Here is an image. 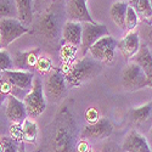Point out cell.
<instances>
[{"label": "cell", "mask_w": 152, "mask_h": 152, "mask_svg": "<svg viewBox=\"0 0 152 152\" xmlns=\"http://www.w3.org/2000/svg\"><path fill=\"white\" fill-rule=\"evenodd\" d=\"M80 133L72 112L63 106L46 126L38 152H79Z\"/></svg>", "instance_id": "obj_1"}, {"label": "cell", "mask_w": 152, "mask_h": 152, "mask_svg": "<svg viewBox=\"0 0 152 152\" xmlns=\"http://www.w3.org/2000/svg\"><path fill=\"white\" fill-rule=\"evenodd\" d=\"M102 63L91 56H84L80 60L74 61L69 66L63 67L62 72L65 74L67 85L77 88L86 82L94 79L102 71Z\"/></svg>", "instance_id": "obj_2"}, {"label": "cell", "mask_w": 152, "mask_h": 152, "mask_svg": "<svg viewBox=\"0 0 152 152\" xmlns=\"http://www.w3.org/2000/svg\"><path fill=\"white\" fill-rule=\"evenodd\" d=\"M34 78V74L29 71L11 69L1 72V79H5L11 86V95L22 101L32 90Z\"/></svg>", "instance_id": "obj_3"}, {"label": "cell", "mask_w": 152, "mask_h": 152, "mask_svg": "<svg viewBox=\"0 0 152 152\" xmlns=\"http://www.w3.org/2000/svg\"><path fill=\"white\" fill-rule=\"evenodd\" d=\"M44 93L46 101L51 104H60L67 95V82L63 72L54 67L44 82Z\"/></svg>", "instance_id": "obj_4"}, {"label": "cell", "mask_w": 152, "mask_h": 152, "mask_svg": "<svg viewBox=\"0 0 152 152\" xmlns=\"http://www.w3.org/2000/svg\"><path fill=\"white\" fill-rule=\"evenodd\" d=\"M24 105L27 108V113L29 118H38L46 108V97L44 93V84L39 77H35L33 82V88L29 94L23 100Z\"/></svg>", "instance_id": "obj_5"}, {"label": "cell", "mask_w": 152, "mask_h": 152, "mask_svg": "<svg viewBox=\"0 0 152 152\" xmlns=\"http://www.w3.org/2000/svg\"><path fill=\"white\" fill-rule=\"evenodd\" d=\"M122 85L128 91H136L147 86V77L136 62H129L122 72Z\"/></svg>", "instance_id": "obj_6"}, {"label": "cell", "mask_w": 152, "mask_h": 152, "mask_svg": "<svg viewBox=\"0 0 152 152\" xmlns=\"http://www.w3.org/2000/svg\"><path fill=\"white\" fill-rule=\"evenodd\" d=\"M31 32L29 28L18 18H1L0 20V48L5 49L17 38Z\"/></svg>", "instance_id": "obj_7"}, {"label": "cell", "mask_w": 152, "mask_h": 152, "mask_svg": "<svg viewBox=\"0 0 152 152\" xmlns=\"http://www.w3.org/2000/svg\"><path fill=\"white\" fill-rule=\"evenodd\" d=\"M83 26V35H82V44H80V53L82 56L84 57L86 53H89L90 48L99 42L100 39H102L104 37L111 35L107 27L102 23H90V22H85L82 23Z\"/></svg>", "instance_id": "obj_8"}, {"label": "cell", "mask_w": 152, "mask_h": 152, "mask_svg": "<svg viewBox=\"0 0 152 152\" xmlns=\"http://www.w3.org/2000/svg\"><path fill=\"white\" fill-rule=\"evenodd\" d=\"M118 45V42L111 35L104 37L102 39L96 42L89 50L91 57L100 61L104 65H110L115 60V50Z\"/></svg>", "instance_id": "obj_9"}, {"label": "cell", "mask_w": 152, "mask_h": 152, "mask_svg": "<svg viewBox=\"0 0 152 152\" xmlns=\"http://www.w3.org/2000/svg\"><path fill=\"white\" fill-rule=\"evenodd\" d=\"M62 26L58 24L57 17L53 12H45V14L39 18V22L37 24V29L43 39L48 42L56 40L60 33H62Z\"/></svg>", "instance_id": "obj_10"}, {"label": "cell", "mask_w": 152, "mask_h": 152, "mask_svg": "<svg viewBox=\"0 0 152 152\" xmlns=\"http://www.w3.org/2000/svg\"><path fill=\"white\" fill-rule=\"evenodd\" d=\"M129 121L135 126V130L147 134L152 128V102L129 111Z\"/></svg>", "instance_id": "obj_11"}, {"label": "cell", "mask_w": 152, "mask_h": 152, "mask_svg": "<svg viewBox=\"0 0 152 152\" xmlns=\"http://www.w3.org/2000/svg\"><path fill=\"white\" fill-rule=\"evenodd\" d=\"M113 126L110 119L100 118L94 124H88L82 129L80 139L83 140H102L112 134Z\"/></svg>", "instance_id": "obj_12"}, {"label": "cell", "mask_w": 152, "mask_h": 152, "mask_svg": "<svg viewBox=\"0 0 152 152\" xmlns=\"http://www.w3.org/2000/svg\"><path fill=\"white\" fill-rule=\"evenodd\" d=\"M66 17L67 21H72V22H79V23L95 22L86 7V0H67Z\"/></svg>", "instance_id": "obj_13"}, {"label": "cell", "mask_w": 152, "mask_h": 152, "mask_svg": "<svg viewBox=\"0 0 152 152\" xmlns=\"http://www.w3.org/2000/svg\"><path fill=\"white\" fill-rule=\"evenodd\" d=\"M5 115L10 122L17 123V124H22L28 118V113H27V108L24 102L12 95H10L6 99Z\"/></svg>", "instance_id": "obj_14"}, {"label": "cell", "mask_w": 152, "mask_h": 152, "mask_svg": "<svg viewBox=\"0 0 152 152\" xmlns=\"http://www.w3.org/2000/svg\"><path fill=\"white\" fill-rule=\"evenodd\" d=\"M121 148L124 152H152L147 137L135 129L126 134Z\"/></svg>", "instance_id": "obj_15"}, {"label": "cell", "mask_w": 152, "mask_h": 152, "mask_svg": "<svg viewBox=\"0 0 152 152\" xmlns=\"http://www.w3.org/2000/svg\"><path fill=\"white\" fill-rule=\"evenodd\" d=\"M62 44H69L73 46H80L82 35H83V26L79 22L66 21L62 27Z\"/></svg>", "instance_id": "obj_16"}, {"label": "cell", "mask_w": 152, "mask_h": 152, "mask_svg": "<svg viewBox=\"0 0 152 152\" xmlns=\"http://www.w3.org/2000/svg\"><path fill=\"white\" fill-rule=\"evenodd\" d=\"M117 48L119 49V51L123 55L124 60L129 61L130 58H133L139 53V50H140V48H141L139 34L135 33V32L126 33V35L123 38V39L118 42Z\"/></svg>", "instance_id": "obj_17"}, {"label": "cell", "mask_w": 152, "mask_h": 152, "mask_svg": "<svg viewBox=\"0 0 152 152\" xmlns=\"http://www.w3.org/2000/svg\"><path fill=\"white\" fill-rule=\"evenodd\" d=\"M40 49L37 48L28 51H17L14 57L15 67L18 71H29L31 68H35L38 60L40 58ZM31 72V71H29Z\"/></svg>", "instance_id": "obj_18"}, {"label": "cell", "mask_w": 152, "mask_h": 152, "mask_svg": "<svg viewBox=\"0 0 152 152\" xmlns=\"http://www.w3.org/2000/svg\"><path fill=\"white\" fill-rule=\"evenodd\" d=\"M133 62H136L144 69L147 77V86L152 88V53L146 45H141L139 53L133 57Z\"/></svg>", "instance_id": "obj_19"}, {"label": "cell", "mask_w": 152, "mask_h": 152, "mask_svg": "<svg viewBox=\"0 0 152 152\" xmlns=\"http://www.w3.org/2000/svg\"><path fill=\"white\" fill-rule=\"evenodd\" d=\"M129 4L125 1H117L110 9V17L117 27L125 29V16Z\"/></svg>", "instance_id": "obj_20"}, {"label": "cell", "mask_w": 152, "mask_h": 152, "mask_svg": "<svg viewBox=\"0 0 152 152\" xmlns=\"http://www.w3.org/2000/svg\"><path fill=\"white\" fill-rule=\"evenodd\" d=\"M18 20L24 24L29 26L34 16V0H16Z\"/></svg>", "instance_id": "obj_21"}, {"label": "cell", "mask_w": 152, "mask_h": 152, "mask_svg": "<svg viewBox=\"0 0 152 152\" xmlns=\"http://www.w3.org/2000/svg\"><path fill=\"white\" fill-rule=\"evenodd\" d=\"M23 129V142L24 144H35L38 137V125L33 118H27L22 123Z\"/></svg>", "instance_id": "obj_22"}, {"label": "cell", "mask_w": 152, "mask_h": 152, "mask_svg": "<svg viewBox=\"0 0 152 152\" xmlns=\"http://www.w3.org/2000/svg\"><path fill=\"white\" fill-rule=\"evenodd\" d=\"M128 4L135 10L140 18L150 20L152 17V5L150 0H129Z\"/></svg>", "instance_id": "obj_23"}, {"label": "cell", "mask_w": 152, "mask_h": 152, "mask_svg": "<svg viewBox=\"0 0 152 152\" xmlns=\"http://www.w3.org/2000/svg\"><path fill=\"white\" fill-rule=\"evenodd\" d=\"M0 16L1 18H18L16 0H0Z\"/></svg>", "instance_id": "obj_24"}, {"label": "cell", "mask_w": 152, "mask_h": 152, "mask_svg": "<svg viewBox=\"0 0 152 152\" xmlns=\"http://www.w3.org/2000/svg\"><path fill=\"white\" fill-rule=\"evenodd\" d=\"M21 142L11 136L0 137V152H18Z\"/></svg>", "instance_id": "obj_25"}, {"label": "cell", "mask_w": 152, "mask_h": 152, "mask_svg": "<svg viewBox=\"0 0 152 152\" xmlns=\"http://www.w3.org/2000/svg\"><path fill=\"white\" fill-rule=\"evenodd\" d=\"M139 22H140V17L135 12V10L132 6H128L126 10V16H125V31L126 32H133Z\"/></svg>", "instance_id": "obj_26"}, {"label": "cell", "mask_w": 152, "mask_h": 152, "mask_svg": "<svg viewBox=\"0 0 152 152\" xmlns=\"http://www.w3.org/2000/svg\"><path fill=\"white\" fill-rule=\"evenodd\" d=\"M15 63L14 60H12L11 55L6 51L5 49L0 50V71L4 72V71H11L14 68Z\"/></svg>", "instance_id": "obj_27"}, {"label": "cell", "mask_w": 152, "mask_h": 152, "mask_svg": "<svg viewBox=\"0 0 152 152\" xmlns=\"http://www.w3.org/2000/svg\"><path fill=\"white\" fill-rule=\"evenodd\" d=\"M75 51H77V46H73V45H69V44H66L61 49V58H62L63 62H65V66L63 67L69 66L71 63H73L72 58L74 57Z\"/></svg>", "instance_id": "obj_28"}, {"label": "cell", "mask_w": 152, "mask_h": 152, "mask_svg": "<svg viewBox=\"0 0 152 152\" xmlns=\"http://www.w3.org/2000/svg\"><path fill=\"white\" fill-rule=\"evenodd\" d=\"M53 68L54 67H53L51 60L48 58V57H44V56H42L39 60H38L37 65H35V69L40 74H49L53 71Z\"/></svg>", "instance_id": "obj_29"}, {"label": "cell", "mask_w": 152, "mask_h": 152, "mask_svg": "<svg viewBox=\"0 0 152 152\" xmlns=\"http://www.w3.org/2000/svg\"><path fill=\"white\" fill-rule=\"evenodd\" d=\"M10 136L14 137L15 140L23 142V129H22V124H17V123H12V125L10 126Z\"/></svg>", "instance_id": "obj_30"}, {"label": "cell", "mask_w": 152, "mask_h": 152, "mask_svg": "<svg viewBox=\"0 0 152 152\" xmlns=\"http://www.w3.org/2000/svg\"><path fill=\"white\" fill-rule=\"evenodd\" d=\"M99 119H100V116H99V112H97L96 108L90 107V108L86 110V112H85V121H86V123L94 124V123H96Z\"/></svg>", "instance_id": "obj_31"}, {"label": "cell", "mask_w": 152, "mask_h": 152, "mask_svg": "<svg viewBox=\"0 0 152 152\" xmlns=\"http://www.w3.org/2000/svg\"><path fill=\"white\" fill-rule=\"evenodd\" d=\"M147 141H148L150 147H151V150H152V128H151L150 132L147 133Z\"/></svg>", "instance_id": "obj_32"}, {"label": "cell", "mask_w": 152, "mask_h": 152, "mask_svg": "<svg viewBox=\"0 0 152 152\" xmlns=\"http://www.w3.org/2000/svg\"><path fill=\"white\" fill-rule=\"evenodd\" d=\"M46 0H34V6H40L42 4H45Z\"/></svg>", "instance_id": "obj_33"}, {"label": "cell", "mask_w": 152, "mask_h": 152, "mask_svg": "<svg viewBox=\"0 0 152 152\" xmlns=\"http://www.w3.org/2000/svg\"><path fill=\"white\" fill-rule=\"evenodd\" d=\"M18 152H26V146H24V142H21V146H20V151Z\"/></svg>", "instance_id": "obj_34"}, {"label": "cell", "mask_w": 152, "mask_h": 152, "mask_svg": "<svg viewBox=\"0 0 152 152\" xmlns=\"http://www.w3.org/2000/svg\"><path fill=\"white\" fill-rule=\"evenodd\" d=\"M105 152H116V151H113L111 147H106V148H105Z\"/></svg>", "instance_id": "obj_35"}, {"label": "cell", "mask_w": 152, "mask_h": 152, "mask_svg": "<svg viewBox=\"0 0 152 152\" xmlns=\"http://www.w3.org/2000/svg\"><path fill=\"white\" fill-rule=\"evenodd\" d=\"M88 152H93V148H90V150H89V151H88Z\"/></svg>", "instance_id": "obj_36"}, {"label": "cell", "mask_w": 152, "mask_h": 152, "mask_svg": "<svg viewBox=\"0 0 152 152\" xmlns=\"http://www.w3.org/2000/svg\"><path fill=\"white\" fill-rule=\"evenodd\" d=\"M150 3H151V5H152V0H150Z\"/></svg>", "instance_id": "obj_37"}]
</instances>
